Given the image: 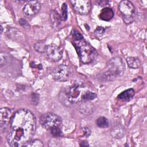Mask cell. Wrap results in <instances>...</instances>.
<instances>
[{"label":"cell","mask_w":147,"mask_h":147,"mask_svg":"<svg viewBox=\"0 0 147 147\" xmlns=\"http://www.w3.org/2000/svg\"><path fill=\"white\" fill-rule=\"evenodd\" d=\"M36 128V120L30 110L21 109L15 111L10 120L6 139L10 146H24L32 140Z\"/></svg>","instance_id":"6da1fadb"},{"label":"cell","mask_w":147,"mask_h":147,"mask_svg":"<svg viewBox=\"0 0 147 147\" xmlns=\"http://www.w3.org/2000/svg\"><path fill=\"white\" fill-rule=\"evenodd\" d=\"M63 99L69 105L76 104L84 101H91L97 97V95L88 90L82 82L76 81L64 90Z\"/></svg>","instance_id":"7a4b0ae2"},{"label":"cell","mask_w":147,"mask_h":147,"mask_svg":"<svg viewBox=\"0 0 147 147\" xmlns=\"http://www.w3.org/2000/svg\"><path fill=\"white\" fill-rule=\"evenodd\" d=\"M73 44L82 63H90L97 56L96 50L84 38L75 40Z\"/></svg>","instance_id":"3957f363"},{"label":"cell","mask_w":147,"mask_h":147,"mask_svg":"<svg viewBox=\"0 0 147 147\" xmlns=\"http://www.w3.org/2000/svg\"><path fill=\"white\" fill-rule=\"evenodd\" d=\"M125 71V65L119 57L111 59L107 63L103 73V79L106 81H111L121 76Z\"/></svg>","instance_id":"277c9868"},{"label":"cell","mask_w":147,"mask_h":147,"mask_svg":"<svg viewBox=\"0 0 147 147\" xmlns=\"http://www.w3.org/2000/svg\"><path fill=\"white\" fill-rule=\"evenodd\" d=\"M40 122L43 127L50 130L55 127H61L62 119L55 114L47 113L40 117Z\"/></svg>","instance_id":"5b68a950"},{"label":"cell","mask_w":147,"mask_h":147,"mask_svg":"<svg viewBox=\"0 0 147 147\" xmlns=\"http://www.w3.org/2000/svg\"><path fill=\"white\" fill-rule=\"evenodd\" d=\"M119 10L123 15V19L126 24H131L134 20L133 14L135 8L133 4L129 1L124 0L120 2Z\"/></svg>","instance_id":"8992f818"},{"label":"cell","mask_w":147,"mask_h":147,"mask_svg":"<svg viewBox=\"0 0 147 147\" xmlns=\"http://www.w3.org/2000/svg\"><path fill=\"white\" fill-rule=\"evenodd\" d=\"M72 73V69L67 65L61 64L56 67L53 71V79L57 82H65L68 80Z\"/></svg>","instance_id":"52a82bcc"},{"label":"cell","mask_w":147,"mask_h":147,"mask_svg":"<svg viewBox=\"0 0 147 147\" xmlns=\"http://www.w3.org/2000/svg\"><path fill=\"white\" fill-rule=\"evenodd\" d=\"M70 2L75 11L79 14H88L91 8V2L89 0H75L71 1Z\"/></svg>","instance_id":"ba28073f"},{"label":"cell","mask_w":147,"mask_h":147,"mask_svg":"<svg viewBox=\"0 0 147 147\" xmlns=\"http://www.w3.org/2000/svg\"><path fill=\"white\" fill-rule=\"evenodd\" d=\"M41 4L37 1H28L24 6L22 11L25 17L30 18L36 15L40 11Z\"/></svg>","instance_id":"9c48e42d"},{"label":"cell","mask_w":147,"mask_h":147,"mask_svg":"<svg viewBox=\"0 0 147 147\" xmlns=\"http://www.w3.org/2000/svg\"><path fill=\"white\" fill-rule=\"evenodd\" d=\"M11 110L7 107L1 108L0 110V127L1 131H7L9 122L12 116Z\"/></svg>","instance_id":"30bf717a"},{"label":"cell","mask_w":147,"mask_h":147,"mask_svg":"<svg viewBox=\"0 0 147 147\" xmlns=\"http://www.w3.org/2000/svg\"><path fill=\"white\" fill-rule=\"evenodd\" d=\"M46 53L48 58L51 61L55 62L59 61L63 56L61 49L54 44H51L47 46Z\"/></svg>","instance_id":"8fae6325"},{"label":"cell","mask_w":147,"mask_h":147,"mask_svg":"<svg viewBox=\"0 0 147 147\" xmlns=\"http://www.w3.org/2000/svg\"><path fill=\"white\" fill-rule=\"evenodd\" d=\"M95 110L94 105L90 101H84L82 102L79 107V111L86 115L91 114Z\"/></svg>","instance_id":"7c38bea8"},{"label":"cell","mask_w":147,"mask_h":147,"mask_svg":"<svg viewBox=\"0 0 147 147\" xmlns=\"http://www.w3.org/2000/svg\"><path fill=\"white\" fill-rule=\"evenodd\" d=\"M110 133L115 138H121L125 135V129L121 124H115L112 127Z\"/></svg>","instance_id":"4fadbf2b"},{"label":"cell","mask_w":147,"mask_h":147,"mask_svg":"<svg viewBox=\"0 0 147 147\" xmlns=\"http://www.w3.org/2000/svg\"><path fill=\"white\" fill-rule=\"evenodd\" d=\"M134 94V90L133 88H129L119 94L118 96V99L125 100L126 102H128L133 98Z\"/></svg>","instance_id":"5bb4252c"},{"label":"cell","mask_w":147,"mask_h":147,"mask_svg":"<svg viewBox=\"0 0 147 147\" xmlns=\"http://www.w3.org/2000/svg\"><path fill=\"white\" fill-rule=\"evenodd\" d=\"M113 16L114 12L112 9L109 7H106L102 10L99 14V18L105 21H109L113 18Z\"/></svg>","instance_id":"9a60e30c"},{"label":"cell","mask_w":147,"mask_h":147,"mask_svg":"<svg viewBox=\"0 0 147 147\" xmlns=\"http://www.w3.org/2000/svg\"><path fill=\"white\" fill-rule=\"evenodd\" d=\"M126 62L128 66L133 69L138 68L141 65V61L138 58L136 57H129L126 59Z\"/></svg>","instance_id":"2e32d148"},{"label":"cell","mask_w":147,"mask_h":147,"mask_svg":"<svg viewBox=\"0 0 147 147\" xmlns=\"http://www.w3.org/2000/svg\"><path fill=\"white\" fill-rule=\"evenodd\" d=\"M47 46L48 45H46L45 41L42 40H40L35 42L33 47L36 51L39 53H44L46 52Z\"/></svg>","instance_id":"e0dca14e"},{"label":"cell","mask_w":147,"mask_h":147,"mask_svg":"<svg viewBox=\"0 0 147 147\" xmlns=\"http://www.w3.org/2000/svg\"><path fill=\"white\" fill-rule=\"evenodd\" d=\"M96 125L101 128H107L109 126V120L104 117H100L98 118L96 121Z\"/></svg>","instance_id":"ac0fdd59"},{"label":"cell","mask_w":147,"mask_h":147,"mask_svg":"<svg viewBox=\"0 0 147 147\" xmlns=\"http://www.w3.org/2000/svg\"><path fill=\"white\" fill-rule=\"evenodd\" d=\"M43 146L44 144L40 140H32L24 145V146L28 147H42Z\"/></svg>","instance_id":"d6986e66"},{"label":"cell","mask_w":147,"mask_h":147,"mask_svg":"<svg viewBox=\"0 0 147 147\" xmlns=\"http://www.w3.org/2000/svg\"><path fill=\"white\" fill-rule=\"evenodd\" d=\"M68 17V10H67V6L65 3H63L61 6V19L63 21H66Z\"/></svg>","instance_id":"ffe728a7"},{"label":"cell","mask_w":147,"mask_h":147,"mask_svg":"<svg viewBox=\"0 0 147 147\" xmlns=\"http://www.w3.org/2000/svg\"><path fill=\"white\" fill-rule=\"evenodd\" d=\"M52 136L55 137H59L62 136V131L60 127H55L49 130Z\"/></svg>","instance_id":"44dd1931"},{"label":"cell","mask_w":147,"mask_h":147,"mask_svg":"<svg viewBox=\"0 0 147 147\" xmlns=\"http://www.w3.org/2000/svg\"><path fill=\"white\" fill-rule=\"evenodd\" d=\"M32 102L33 105H37L39 101V95L37 93H33L31 96Z\"/></svg>","instance_id":"7402d4cb"},{"label":"cell","mask_w":147,"mask_h":147,"mask_svg":"<svg viewBox=\"0 0 147 147\" xmlns=\"http://www.w3.org/2000/svg\"><path fill=\"white\" fill-rule=\"evenodd\" d=\"M72 35L75 38V40H81L83 38V37L82 36V34H81L79 32L76 31V30H74L72 32Z\"/></svg>","instance_id":"603a6c76"},{"label":"cell","mask_w":147,"mask_h":147,"mask_svg":"<svg viewBox=\"0 0 147 147\" xmlns=\"http://www.w3.org/2000/svg\"><path fill=\"white\" fill-rule=\"evenodd\" d=\"M19 24L22 26H23L24 28H29V24H28V21L25 20V19H24V18H21V19H20V20H19Z\"/></svg>","instance_id":"cb8c5ba5"},{"label":"cell","mask_w":147,"mask_h":147,"mask_svg":"<svg viewBox=\"0 0 147 147\" xmlns=\"http://www.w3.org/2000/svg\"><path fill=\"white\" fill-rule=\"evenodd\" d=\"M105 29L103 28V27H100V26H98L95 30V33L97 35V36H102L104 32H105Z\"/></svg>","instance_id":"d4e9b609"},{"label":"cell","mask_w":147,"mask_h":147,"mask_svg":"<svg viewBox=\"0 0 147 147\" xmlns=\"http://www.w3.org/2000/svg\"><path fill=\"white\" fill-rule=\"evenodd\" d=\"M6 55H5V53L1 52V67H2L3 65L5 64V61L6 60Z\"/></svg>","instance_id":"484cf974"},{"label":"cell","mask_w":147,"mask_h":147,"mask_svg":"<svg viewBox=\"0 0 147 147\" xmlns=\"http://www.w3.org/2000/svg\"><path fill=\"white\" fill-rule=\"evenodd\" d=\"M83 131L84 132V134L86 136H89L91 134V131L90 130L87 128V127H84L83 128Z\"/></svg>","instance_id":"4316f807"},{"label":"cell","mask_w":147,"mask_h":147,"mask_svg":"<svg viewBox=\"0 0 147 147\" xmlns=\"http://www.w3.org/2000/svg\"><path fill=\"white\" fill-rule=\"evenodd\" d=\"M80 145L81 146H89L88 142H86V141H83V142H82Z\"/></svg>","instance_id":"83f0119b"},{"label":"cell","mask_w":147,"mask_h":147,"mask_svg":"<svg viewBox=\"0 0 147 147\" xmlns=\"http://www.w3.org/2000/svg\"><path fill=\"white\" fill-rule=\"evenodd\" d=\"M1 33H2V30H3V29H2V26H1Z\"/></svg>","instance_id":"f1b7e54d"}]
</instances>
